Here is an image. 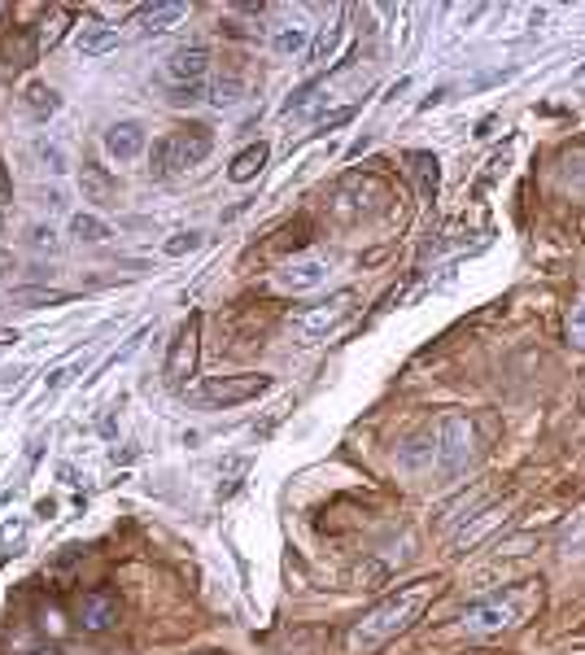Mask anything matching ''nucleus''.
<instances>
[{
  "instance_id": "obj_1",
  "label": "nucleus",
  "mask_w": 585,
  "mask_h": 655,
  "mask_svg": "<svg viewBox=\"0 0 585 655\" xmlns=\"http://www.w3.org/2000/svg\"><path fill=\"white\" fill-rule=\"evenodd\" d=\"M433 581H415V586L407 590H398V594H389L385 603H376L372 612H363L354 621L350 629V638H345V647H350L354 655L358 651H376V647H385L389 638H398L402 629H411L415 621H420V612L428 607V599H433Z\"/></svg>"
},
{
  "instance_id": "obj_2",
  "label": "nucleus",
  "mask_w": 585,
  "mask_h": 655,
  "mask_svg": "<svg viewBox=\"0 0 585 655\" xmlns=\"http://www.w3.org/2000/svg\"><path fill=\"white\" fill-rule=\"evenodd\" d=\"M350 311H354V289H341V293H332L328 302L297 311V315L289 319V332L297 337V345H315V341H324L328 332L337 328Z\"/></svg>"
},
{
  "instance_id": "obj_3",
  "label": "nucleus",
  "mask_w": 585,
  "mask_h": 655,
  "mask_svg": "<svg viewBox=\"0 0 585 655\" xmlns=\"http://www.w3.org/2000/svg\"><path fill=\"white\" fill-rule=\"evenodd\" d=\"M271 389V376L262 372H241V376H210L201 389H193V402L201 407H241V402H254Z\"/></svg>"
},
{
  "instance_id": "obj_4",
  "label": "nucleus",
  "mask_w": 585,
  "mask_h": 655,
  "mask_svg": "<svg viewBox=\"0 0 585 655\" xmlns=\"http://www.w3.org/2000/svg\"><path fill=\"white\" fill-rule=\"evenodd\" d=\"M437 459L446 472H463L476 459V428L468 415H446L437 424Z\"/></svg>"
},
{
  "instance_id": "obj_5",
  "label": "nucleus",
  "mask_w": 585,
  "mask_h": 655,
  "mask_svg": "<svg viewBox=\"0 0 585 655\" xmlns=\"http://www.w3.org/2000/svg\"><path fill=\"white\" fill-rule=\"evenodd\" d=\"M520 594H494V599H481L463 612V625L476 629V634H489V629H507L520 621Z\"/></svg>"
},
{
  "instance_id": "obj_6",
  "label": "nucleus",
  "mask_w": 585,
  "mask_h": 655,
  "mask_svg": "<svg viewBox=\"0 0 585 655\" xmlns=\"http://www.w3.org/2000/svg\"><path fill=\"white\" fill-rule=\"evenodd\" d=\"M328 271H332V262L324 254H302V258H289L276 271V284L284 293H310L328 280Z\"/></svg>"
},
{
  "instance_id": "obj_7",
  "label": "nucleus",
  "mask_w": 585,
  "mask_h": 655,
  "mask_svg": "<svg viewBox=\"0 0 585 655\" xmlns=\"http://www.w3.org/2000/svg\"><path fill=\"white\" fill-rule=\"evenodd\" d=\"M118 625V599L110 590H92L83 594L79 603V629L83 634H105V629Z\"/></svg>"
},
{
  "instance_id": "obj_8",
  "label": "nucleus",
  "mask_w": 585,
  "mask_h": 655,
  "mask_svg": "<svg viewBox=\"0 0 585 655\" xmlns=\"http://www.w3.org/2000/svg\"><path fill=\"white\" fill-rule=\"evenodd\" d=\"M171 140H175V153H179V166H184V171H193V166L206 162L210 158V145H214L210 127H201V123L171 131Z\"/></svg>"
},
{
  "instance_id": "obj_9",
  "label": "nucleus",
  "mask_w": 585,
  "mask_h": 655,
  "mask_svg": "<svg viewBox=\"0 0 585 655\" xmlns=\"http://www.w3.org/2000/svg\"><path fill=\"white\" fill-rule=\"evenodd\" d=\"M210 70V53L201 49V44H188V49H175L171 62H166V75H171L179 88H188V83H201Z\"/></svg>"
},
{
  "instance_id": "obj_10",
  "label": "nucleus",
  "mask_w": 585,
  "mask_h": 655,
  "mask_svg": "<svg viewBox=\"0 0 585 655\" xmlns=\"http://www.w3.org/2000/svg\"><path fill=\"white\" fill-rule=\"evenodd\" d=\"M105 149H110V158L118 162H131V158H140L145 153V127L140 123H114V127H105Z\"/></svg>"
},
{
  "instance_id": "obj_11",
  "label": "nucleus",
  "mask_w": 585,
  "mask_h": 655,
  "mask_svg": "<svg viewBox=\"0 0 585 655\" xmlns=\"http://www.w3.org/2000/svg\"><path fill=\"white\" fill-rule=\"evenodd\" d=\"M79 188H83V197H88V201H97V206H114L118 184H114V175L105 171V166H97V162H83V166H79Z\"/></svg>"
},
{
  "instance_id": "obj_12",
  "label": "nucleus",
  "mask_w": 585,
  "mask_h": 655,
  "mask_svg": "<svg viewBox=\"0 0 585 655\" xmlns=\"http://www.w3.org/2000/svg\"><path fill=\"white\" fill-rule=\"evenodd\" d=\"M188 18V5L184 0H158V5H145L140 9V31L145 35H158V31H171L175 22Z\"/></svg>"
},
{
  "instance_id": "obj_13",
  "label": "nucleus",
  "mask_w": 585,
  "mask_h": 655,
  "mask_svg": "<svg viewBox=\"0 0 585 655\" xmlns=\"http://www.w3.org/2000/svg\"><path fill=\"white\" fill-rule=\"evenodd\" d=\"M114 49H118V31L105 27V22H97V18H83V27H79V53L83 57H105V53H114Z\"/></svg>"
},
{
  "instance_id": "obj_14",
  "label": "nucleus",
  "mask_w": 585,
  "mask_h": 655,
  "mask_svg": "<svg viewBox=\"0 0 585 655\" xmlns=\"http://www.w3.org/2000/svg\"><path fill=\"white\" fill-rule=\"evenodd\" d=\"M193 354H197V319H188V324L179 328V337H175V354H171V363H166V376L184 380L188 372H193Z\"/></svg>"
},
{
  "instance_id": "obj_15",
  "label": "nucleus",
  "mask_w": 585,
  "mask_h": 655,
  "mask_svg": "<svg viewBox=\"0 0 585 655\" xmlns=\"http://www.w3.org/2000/svg\"><path fill=\"white\" fill-rule=\"evenodd\" d=\"M70 22H75V9H53V14H49V18L40 22V27L31 31V35H35V49H40V53H44V49H57Z\"/></svg>"
},
{
  "instance_id": "obj_16",
  "label": "nucleus",
  "mask_w": 585,
  "mask_h": 655,
  "mask_svg": "<svg viewBox=\"0 0 585 655\" xmlns=\"http://www.w3.org/2000/svg\"><path fill=\"white\" fill-rule=\"evenodd\" d=\"M262 166H267V145L258 140V145H249V149H241V153L232 158L228 180H232V184H249V180H254V175L262 171Z\"/></svg>"
},
{
  "instance_id": "obj_17",
  "label": "nucleus",
  "mask_w": 585,
  "mask_h": 655,
  "mask_svg": "<svg viewBox=\"0 0 585 655\" xmlns=\"http://www.w3.org/2000/svg\"><path fill=\"white\" fill-rule=\"evenodd\" d=\"M149 175H153V180H175V175H184L171 136H162L158 145H153V153H149Z\"/></svg>"
},
{
  "instance_id": "obj_18",
  "label": "nucleus",
  "mask_w": 585,
  "mask_h": 655,
  "mask_svg": "<svg viewBox=\"0 0 585 655\" xmlns=\"http://www.w3.org/2000/svg\"><path fill=\"white\" fill-rule=\"evenodd\" d=\"M503 516H507L503 507H489V511H481V516H476V524H472V529H468V524H463V529L455 533V542H450V546H455V551H463V546H476V542H481L485 533L494 529V524L503 520Z\"/></svg>"
},
{
  "instance_id": "obj_19",
  "label": "nucleus",
  "mask_w": 585,
  "mask_h": 655,
  "mask_svg": "<svg viewBox=\"0 0 585 655\" xmlns=\"http://www.w3.org/2000/svg\"><path fill=\"white\" fill-rule=\"evenodd\" d=\"M22 101H27V110L35 114V118H49V114H57L62 110V97L49 88V83H27V92H22Z\"/></svg>"
},
{
  "instance_id": "obj_20",
  "label": "nucleus",
  "mask_w": 585,
  "mask_h": 655,
  "mask_svg": "<svg viewBox=\"0 0 585 655\" xmlns=\"http://www.w3.org/2000/svg\"><path fill=\"white\" fill-rule=\"evenodd\" d=\"M411 166H415V184H420V197L433 201V197H437V184H441V166H437V158H433V153H415Z\"/></svg>"
},
{
  "instance_id": "obj_21",
  "label": "nucleus",
  "mask_w": 585,
  "mask_h": 655,
  "mask_svg": "<svg viewBox=\"0 0 585 655\" xmlns=\"http://www.w3.org/2000/svg\"><path fill=\"white\" fill-rule=\"evenodd\" d=\"M341 31H345V27H341V14L332 18L328 27H319V35L310 40V53H306V57H310V66H324V62H328L332 49H337V40H341Z\"/></svg>"
},
{
  "instance_id": "obj_22",
  "label": "nucleus",
  "mask_w": 585,
  "mask_h": 655,
  "mask_svg": "<svg viewBox=\"0 0 585 655\" xmlns=\"http://www.w3.org/2000/svg\"><path fill=\"white\" fill-rule=\"evenodd\" d=\"M245 97V83L236 79V75H228V79H214L210 88H206V101H214V105H236Z\"/></svg>"
},
{
  "instance_id": "obj_23",
  "label": "nucleus",
  "mask_w": 585,
  "mask_h": 655,
  "mask_svg": "<svg viewBox=\"0 0 585 655\" xmlns=\"http://www.w3.org/2000/svg\"><path fill=\"white\" fill-rule=\"evenodd\" d=\"M271 49H276L280 57H297L306 49V27H297V22H293V27H280L276 40H271Z\"/></svg>"
},
{
  "instance_id": "obj_24",
  "label": "nucleus",
  "mask_w": 585,
  "mask_h": 655,
  "mask_svg": "<svg viewBox=\"0 0 585 655\" xmlns=\"http://www.w3.org/2000/svg\"><path fill=\"white\" fill-rule=\"evenodd\" d=\"M70 236H79V241H105L110 228H105V219H97V214H75V219H70Z\"/></svg>"
},
{
  "instance_id": "obj_25",
  "label": "nucleus",
  "mask_w": 585,
  "mask_h": 655,
  "mask_svg": "<svg viewBox=\"0 0 585 655\" xmlns=\"http://www.w3.org/2000/svg\"><path fill=\"white\" fill-rule=\"evenodd\" d=\"M14 302L18 306H57V302H70V293H57V289H14Z\"/></svg>"
},
{
  "instance_id": "obj_26",
  "label": "nucleus",
  "mask_w": 585,
  "mask_h": 655,
  "mask_svg": "<svg viewBox=\"0 0 585 655\" xmlns=\"http://www.w3.org/2000/svg\"><path fill=\"white\" fill-rule=\"evenodd\" d=\"M35 158L49 166L53 175H62V171H66V149L57 145V140H35Z\"/></svg>"
},
{
  "instance_id": "obj_27",
  "label": "nucleus",
  "mask_w": 585,
  "mask_h": 655,
  "mask_svg": "<svg viewBox=\"0 0 585 655\" xmlns=\"http://www.w3.org/2000/svg\"><path fill=\"white\" fill-rule=\"evenodd\" d=\"M162 249H166L171 258H184V254H193V249H201V232H175Z\"/></svg>"
},
{
  "instance_id": "obj_28",
  "label": "nucleus",
  "mask_w": 585,
  "mask_h": 655,
  "mask_svg": "<svg viewBox=\"0 0 585 655\" xmlns=\"http://www.w3.org/2000/svg\"><path fill=\"white\" fill-rule=\"evenodd\" d=\"M568 341L577 345V350H585V297L572 306V315H568Z\"/></svg>"
},
{
  "instance_id": "obj_29",
  "label": "nucleus",
  "mask_w": 585,
  "mask_h": 655,
  "mask_svg": "<svg viewBox=\"0 0 585 655\" xmlns=\"http://www.w3.org/2000/svg\"><path fill=\"white\" fill-rule=\"evenodd\" d=\"M9 197H14V180H9V166L0 158V201H9Z\"/></svg>"
},
{
  "instance_id": "obj_30",
  "label": "nucleus",
  "mask_w": 585,
  "mask_h": 655,
  "mask_svg": "<svg viewBox=\"0 0 585 655\" xmlns=\"http://www.w3.org/2000/svg\"><path fill=\"white\" fill-rule=\"evenodd\" d=\"M22 538V524H5V529H0V542H18Z\"/></svg>"
},
{
  "instance_id": "obj_31",
  "label": "nucleus",
  "mask_w": 585,
  "mask_h": 655,
  "mask_svg": "<svg viewBox=\"0 0 585 655\" xmlns=\"http://www.w3.org/2000/svg\"><path fill=\"white\" fill-rule=\"evenodd\" d=\"M66 380H70V367H57V372L49 376V389H62Z\"/></svg>"
},
{
  "instance_id": "obj_32",
  "label": "nucleus",
  "mask_w": 585,
  "mask_h": 655,
  "mask_svg": "<svg viewBox=\"0 0 585 655\" xmlns=\"http://www.w3.org/2000/svg\"><path fill=\"white\" fill-rule=\"evenodd\" d=\"M35 245H40V249H44V245H49V249H53L57 241H53V232H44V228H35Z\"/></svg>"
},
{
  "instance_id": "obj_33",
  "label": "nucleus",
  "mask_w": 585,
  "mask_h": 655,
  "mask_svg": "<svg viewBox=\"0 0 585 655\" xmlns=\"http://www.w3.org/2000/svg\"><path fill=\"white\" fill-rule=\"evenodd\" d=\"M367 145H372V136H363V140H354V145H350V158H358V153H363Z\"/></svg>"
},
{
  "instance_id": "obj_34",
  "label": "nucleus",
  "mask_w": 585,
  "mask_h": 655,
  "mask_svg": "<svg viewBox=\"0 0 585 655\" xmlns=\"http://www.w3.org/2000/svg\"><path fill=\"white\" fill-rule=\"evenodd\" d=\"M35 655H62V651H57V647H44V651H35Z\"/></svg>"
},
{
  "instance_id": "obj_35",
  "label": "nucleus",
  "mask_w": 585,
  "mask_h": 655,
  "mask_svg": "<svg viewBox=\"0 0 585 655\" xmlns=\"http://www.w3.org/2000/svg\"><path fill=\"white\" fill-rule=\"evenodd\" d=\"M0 232H5V219H0Z\"/></svg>"
},
{
  "instance_id": "obj_36",
  "label": "nucleus",
  "mask_w": 585,
  "mask_h": 655,
  "mask_svg": "<svg viewBox=\"0 0 585 655\" xmlns=\"http://www.w3.org/2000/svg\"><path fill=\"white\" fill-rule=\"evenodd\" d=\"M0 14H5V5H0Z\"/></svg>"
}]
</instances>
